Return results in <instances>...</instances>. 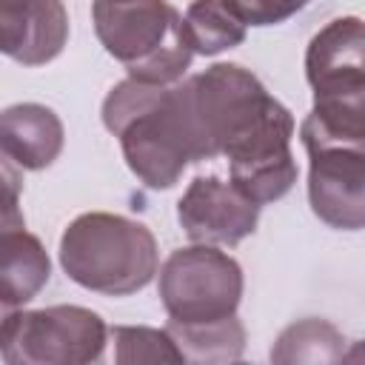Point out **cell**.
Returning a JSON list of instances; mask_svg holds the SVG:
<instances>
[{
	"mask_svg": "<svg viewBox=\"0 0 365 365\" xmlns=\"http://www.w3.org/2000/svg\"><path fill=\"white\" fill-rule=\"evenodd\" d=\"M48 277L51 259L26 222H0V299L23 308L46 288Z\"/></svg>",
	"mask_w": 365,
	"mask_h": 365,
	"instance_id": "cell-13",
	"label": "cell"
},
{
	"mask_svg": "<svg viewBox=\"0 0 365 365\" xmlns=\"http://www.w3.org/2000/svg\"><path fill=\"white\" fill-rule=\"evenodd\" d=\"M63 123L43 103H17L0 111V151L26 171L48 168L63 151Z\"/></svg>",
	"mask_w": 365,
	"mask_h": 365,
	"instance_id": "cell-12",
	"label": "cell"
},
{
	"mask_svg": "<svg viewBox=\"0 0 365 365\" xmlns=\"http://www.w3.org/2000/svg\"><path fill=\"white\" fill-rule=\"evenodd\" d=\"M63 0H0V54L20 66H46L66 48Z\"/></svg>",
	"mask_w": 365,
	"mask_h": 365,
	"instance_id": "cell-11",
	"label": "cell"
},
{
	"mask_svg": "<svg viewBox=\"0 0 365 365\" xmlns=\"http://www.w3.org/2000/svg\"><path fill=\"white\" fill-rule=\"evenodd\" d=\"M242 268L217 245H188L160 265V299L168 319L211 322L237 314L242 299Z\"/></svg>",
	"mask_w": 365,
	"mask_h": 365,
	"instance_id": "cell-6",
	"label": "cell"
},
{
	"mask_svg": "<svg viewBox=\"0 0 365 365\" xmlns=\"http://www.w3.org/2000/svg\"><path fill=\"white\" fill-rule=\"evenodd\" d=\"M245 23L225 0H191L182 14V31L194 54L214 57L245 40Z\"/></svg>",
	"mask_w": 365,
	"mask_h": 365,
	"instance_id": "cell-15",
	"label": "cell"
},
{
	"mask_svg": "<svg viewBox=\"0 0 365 365\" xmlns=\"http://www.w3.org/2000/svg\"><path fill=\"white\" fill-rule=\"evenodd\" d=\"M17 311H20V308H11V305H6V302L0 299V336H3V331L9 328V322L14 319Z\"/></svg>",
	"mask_w": 365,
	"mask_h": 365,
	"instance_id": "cell-20",
	"label": "cell"
},
{
	"mask_svg": "<svg viewBox=\"0 0 365 365\" xmlns=\"http://www.w3.org/2000/svg\"><path fill=\"white\" fill-rule=\"evenodd\" d=\"M188 117L200 145V163L225 154L277 106V97L240 63H214L182 80Z\"/></svg>",
	"mask_w": 365,
	"mask_h": 365,
	"instance_id": "cell-4",
	"label": "cell"
},
{
	"mask_svg": "<svg viewBox=\"0 0 365 365\" xmlns=\"http://www.w3.org/2000/svg\"><path fill=\"white\" fill-rule=\"evenodd\" d=\"M100 117L120 140L125 165L145 188H171L188 163H200L182 83L151 86L128 77L106 94Z\"/></svg>",
	"mask_w": 365,
	"mask_h": 365,
	"instance_id": "cell-1",
	"label": "cell"
},
{
	"mask_svg": "<svg viewBox=\"0 0 365 365\" xmlns=\"http://www.w3.org/2000/svg\"><path fill=\"white\" fill-rule=\"evenodd\" d=\"M245 26H277L302 11L311 0H225Z\"/></svg>",
	"mask_w": 365,
	"mask_h": 365,
	"instance_id": "cell-18",
	"label": "cell"
},
{
	"mask_svg": "<svg viewBox=\"0 0 365 365\" xmlns=\"http://www.w3.org/2000/svg\"><path fill=\"white\" fill-rule=\"evenodd\" d=\"M20 191H23L20 165L0 151V222H26L20 211Z\"/></svg>",
	"mask_w": 365,
	"mask_h": 365,
	"instance_id": "cell-19",
	"label": "cell"
},
{
	"mask_svg": "<svg viewBox=\"0 0 365 365\" xmlns=\"http://www.w3.org/2000/svg\"><path fill=\"white\" fill-rule=\"evenodd\" d=\"M305 80L314 100L365 97V31L359 17H336L311 37Z\"/></svg>",
	"mask_w": 365,
	"mask_h": 365,
	"instance_id": "cell-10",
	"label": "cell"
},
{
	"mask_svg": "<svg viewBox=\"0 0 365 365\" xmlns=\"http://www.w3.org/2000/svg\"><path fill=\"white\" fill-rule=\"evenodd\" d=\"M108 342L103 317L83 305L17 311L0 336L9 365H88L100 362Z\"/></svg>",
	"mask_w": 365,
	"mask_h": 365,
	"instance_id": "cell-5",
	"label": "cell"
},
{
	"mask_svg": "<svg viewBox=\"0 0 365 365\" xmlns=\"http://www.w3.org/2000/svg\"><path fill=\"white\" fill-rule=\"evenodd\" d=\"M308 202L331 228L365 225V148H308Z\"/></svg>",
	"mask_w": 365,
	"mask_h": 365,
	"instance_id": "cell-8",
	"label": "cell"
},
{
	"mask_svg": "<svg viewBox=\"0 0 365 365\" xmlns=\"http://www.w3.org/2000/svg\"><path fill=\"white\" fill-rule=\"evenodd\" d=\"M91 17L103 48L137 83L174 86L194 60L182 31V14L168 0H94Z\"/></svg>",
	"mask_w": 365,
	"mask_h": 365,
	"instance_id": "cell-3",
	"label": "cell"
},
{
	"mask_svg": "<svg viewBox=\"0 0 365 365\" xmlns=\"http://www.w3.org/2000/svg\"><path fill=\"white\" fill-rule=\"evenodd\" d=\"M111 3H131V0H111Z\"/></svg>",
	"mask_w": 365,
	"mask_h": 365,
	"instance_id": "cell-21",
	"label": "cell"
},
{
	"mask_svg": "<svg viewBox=\"0 0 365 365\" xmlns=\"http://www.w3.org/2000/svg\"><path fill=\"white\" fill-rule=\"evenodd\" d=\"M177 222L191 242L231 248L257 231L259 205L220 177H194L177 202Z\"/></svg>",
	"mask_w": 365,
	"mask_h": 365,
	"instance_id": "cell-9",
	"label": "cell"
},
{
	"mask_svg": "<svg viewBox=\"0 0 365 365\" xmlns=\"http://www.w3.org/2000/svg\"><path fill=\"white\" fill-rule=\"evenodd\" d=\"M171 342L177 345L182 362L211 365V362H237L245 351V325L237 314L211 322H177L165 325Z\"/></svg>",
	"mask_w": 365,
	"mask_h": 365,
	"instance_id": "cell-14",
	"label": "cell"
},
{
	"mask_svg": "<svg viewBox=\"0 0 365 365\" xmlns=\"http://www.w3.org/2000/svg\"><path fill=\"white\" fill-rule=\"evenodd\" d=\"M345 359V336L339 328H334L325 319L308 317L299 322H291L282 328L271 348V362L277 365H294V362H339Z\"/></svg>",
	"mask_w": 365,
	"mask_h": 365,
	"instance_id": "cell-16",
	"label": "cell"
},
{
	"mask_svg": "<svg viewBox=\"0 0 365 365\" xmlns=\"http://www.w3.org/2000/svg\"><path fill=\"white\" fill-rule=\"evenodd\" d=\"M108 339L114 342L117 365H143V362H171L180 365L182 356L171 342L165 328L148 325H114L108 328Z\"/></svg>",
	"mask_w": 365,
	"mask_h": 365,
	"instance_id": "cell-17",
	"label": "cell"
},
{
	"mask_svg": "<svg viewBox=\"0 0 365 365\" xmlns=\"http://www.w3.org/2000/svg\"><path fill=\"white\" fill-rule=\"evenodd\" d=\"M60 265L80 288L128 297L157 277L160 254L154 234L143 222L123 214L88 211L66 225Z\"/></svg>",
	"mask_w": 365,
	"mask_h": 365,
	"instance_id": "cell-2",
	"label": "cell"
},
{
	"mask_svg": "<svg viewBox=\"0 0 365 365\" xmlns=\"http://www.w3.org/2000/svg\"><path fill=\"white\" fill-rule=\"evenodd\" d=\"M291 111L277 103L259 125L240 137L222 157H228L231 185L251 202L265 205L282 200L297 182V160L291 154L294 137Z\"/></svg>",
	"mask_w": 365,
	"mask_h": 365,
	"instance_id": "cell-7",
	"label": "cell"
}]
</instances>
